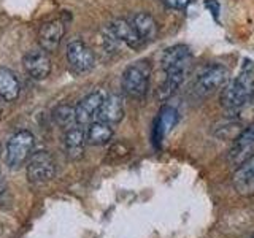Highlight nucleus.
Returning <instances> with one entry per match:
<instances>
[{
	"label": "nucleus",
	"mask_w": 254,
	"mask_h": 238,
	"mask_svg": "<svg viewBox=\"0 0 254 238\" xmlns=\"http://www.w3.org/2000/svg\"><path fill=\"white\" fill-rule=\"evenodd\" d=\"M254 95V62L243 60L238 75L229 79L221 91V105L227 110H238Z\"/></svg>",
	"instance_id": "nucleus-1"
},
{
	"label": "nucleus",
	"mask_w": 254,
	"mask_h": 238,
	"mask_svg": "<svg viewBox=\"0 0 254 238\" xmlns=\"http://www.w3.org/2000/svg\"><path fill=\"white\" fill-rule=\"evenodd\" d=\"M161 65L165 76L178 78L185 81L186 75L192 67V54L186 45H173L162 53Z\"/></svg>",
	"instance_id": "nucleus-2"
},
{
	"label": "nucleus",
	"mask_w": 254,
	"mask_h": 238,
	"mask_svg": "<svg viewBox=\"0 0 254 238\" xmlns=\"http://www.w3.org/2000/svg\"><path fill=\"white\" fill-rule=\"evenodd\" d=\"M151 65L148 60H138L129 65L123 73V91L130 99H143L149 87Z\"/></svg>",
	"instance_id": "nucleus-3"
},
{
	"label": "nucleus",
	"mask_w": 254,
	"mask_h": 238,
	"mask_svg": "<svg viewBox=\"0 0 254 238\" xmlns=\"http://www.w3.org/2000/svg\"><path fill=\"white\" fill-rule=\"evenodd\" d=\"M34 145L35 138L29 130H19L16 132L13 137L6 143V151H5V161L10 169H19L24 165L30 154L34 153Z\"/></svg>",
	"instance_id": "nucleus-4"
},
{
	"label": "nucleus",
	"mask_w": 254,
	"mask_h": 238,
	"mask_svg": "<svg viewBox=\"0 0 254 238\" xmlns=\"http://www.w3.org/2000/svg\"><path fill=\"white\" fill-rule=\"evenodd\" d=\"M229 70L221 65V63H210L205 65L195 78L194 83V91L200 97H206L211 95L213 92H216L218 89H222L227 81H229Z\"/></svg>",
	"instance_id": "nucleus-5"
},
{
	"label": "nucleus",
	"mask_w": 254,
	"mask_h": 238,
	"mask_svg": "<svg viewBox=\"0 0 254 238\" xmlns=\"http://www.w3.org/2000/svg\"><path fill=\"white\" fill-rule=\"evenodd\" d=\"M56 175V162L48 151H35L27 161V179L32 184H45Z\"/></svg>",
	"instance_id": "nucleus-6"
},
{
	"label": "nucleus",
	"mask_w": 254,
	"mask_h": 238,
	"mask_svg": "<svg viewBox=\"0 0 254 238\" xmlns=\"http://www.w3.org/2000/svg\"><path fill=\"white\" fill-rule=\"evenodd\" d=\"M251 157H254V124L243 129V132L234 140V145L229 151V162L240 167Z\"/></svg>",
	"instance_id": "nucleus-7"
},
{
	"label": "nucleus",
	"mask_w": 254,
	"mask_h": 238,
	"mask_svg": "<svg viewBox=\"0 0 254 238\" xmlns=\"http://www.w3.org/2000/svg\"><path fill=\"white\" fill-rule=\"evenodd\" d=\"M67 60L75 71L78 73H84L94 68L95 63V54L81 40H75V42L68 43L67 46Z\"/></svg>",
	"instance_id": "nucleus-8"
},
{
	"label": "nucleus",
	"mask_w": 254,
	"mask_h": 238,
	"mask_svg": "<svg viewBox=\"0 0 254 238\" xmlns=\"http://www.w3.org/2000/svg\"><path fill=\"white\" fill-rule=\"evenodd\" d=\"M22 65H24V70H26V73L32 79H37V81L46 79L51 73V59H50V56H48V53L43 50L29 51L22 58Z\"/></svg>",
	"instance_id": "nucleus-9"
},
{
	"label": "nucleus",
	"mask_w": 254,
	"mask_h": 238,
	"mask_svg": "<svg viewBox=\"0 0 254 238\" xmlns=\"http://www.w3.org/2000/svg\"><path fill=\"white\" fill-rule=\"evenodd\" d=\"M64 34H65V24L61 19L45 22L38 32V43L46 53H53L59 48Z\"/></svg>",
	"instance_id": "nucleus-10"
},
{
	"label": "nucleus",
	"mask_w": 254,
	"mask_h": 238,
	"mask_svg": "<svg viewBox=\"0 0 254 238\" xmlns=\"http://www.w3.org/2000/svg\"><path fill=\"white\" fill-rule=\"evenodd\" d=\"M124 118V102L118 94H111L103 99L102 105L97 111V121H102L108 125H116Z\"/></svg>",
	"instance_id": "nucleus-11"
},
{
	"label": "nucleus",
	"mask_w": 254,
	"mask_h": 238,
	"mask_svg": "<svg viewBox=\"0 0 254 238\" xmlns=\"http://www.w3.org/2000/svg\"><path fill=\"white\" fill-rule=\"evenodd\" d=\"M103 99H105V95H103L100 91H95V92H91L89 95H86L75 108L76 124H79V125L91 124L94 119L97 118V111L102 105Z\"/></svg>",
	"instance_id": "nucleus-12"
},
{
	"label": "nucleus",
	"mask_w": 254,
	"mask_h": 238,
	"mask_svg": "<svg viewBox=\"0 0 254 238\" xmlns=\"http://www.w3.org/2000/svg\"><path fill=\"white\" fill-rule=\"evenodd\" d=\"M108 29L113 32L115 37L121 42L123 45L132 48V50H138L143 45V40L138 37L137 30L132 26L130 21H127L124 18H118V19H113L110 24H108Z\"/></svg>",
	"instance_id": "nucleus-13"
},
{
	"label": "nucleus",
	"mask_w": 254,
	"mask_h": 238,
	"mask_svg": "<svg viewBox=\"0 0 254 238\" xmlns=\"http://www.w3.org/2000/svg\"><path fill=\"white\" fill-rule=\"evenodd\" d=\"M234 187L238 194L242 195H253L254 194V157L246 161L237 169L234 175Z\"/></svg>",
	"instance_id": "nucleus-14"
},
{
	"label": "nucleus",
	"mask_w": 254,
	"mask_h": 238,
	"mask_svg": "<svg viewBox=\"0 0 254 238\" xmlns=\"http://www.w3.org/2000/svg\"><path fill=\"white\" fill-rule=\"evenodd\" d=\"M132 26L135 27V30H137L138 37L143 40V43H149V42H154L157 34H159V26L156 19L151 16L149 13H137L132 16Z\"/></svg>",
	"instance_id": "nucleus-15"
},
{
	"label": "nucleus",
	"mask_w": 254,
	"mask_h": 238,
	"mask_svg": "<svg viewBox=\"0 0 254 238\" xmlns=\"http://www.w3.org/2000/svg\"><path fill=\"white\" fill-rule=\"evenodd\" d=\"M21 84L18 76L6 67H0V97L6 102H14L19 97Z\"/></svg>",
	"instance_id": "nucleus-16"
},
{
	"label": "nucleus",
	"mask_w": 254,
	"mask_h": 238,
	"mask_svg": "<svg viewBox=\"0 0 254 238\" xmlns=\"http://www.w3.org/2000/svg\"><path fill=\"white\" fill-rule=\"evenodd\" d=\"M65 154L71 161H78L83 157L84 153V145H86V135L81 129L78 127H71L65 133Z\"/></svg>",
	"instance_id": "nucleus-17"
},
{
	"label": "nucleus",
	"mask_w": 254,
	"mask_h": 238,
	"mask_svg": "<svg viewBox=\"0 0 254 238\" xmlns=\"http://www.w3.org/2000/svg\"><path fill=\"white\" fill-rule=\"evenodd\" d=\"M113 138V129L111 125L102 122V121H95L89 124V129H87L86 140L94 146H102L107 145V143Z\"/></svg>",
	"instance_id": "nucleus-18"
},
{
	"label": "nucleus",
	"mask_w": 254,
	"mask_h": 238,
	"mask_svg": "<svg viewBox=\"0 0 254 238\" xmlns=\"http://www.w3.org/2000/svg\"><path fill=\"white\" fill-rule=\"evenodd\" d=\"M243 132L242 122H238L237 119L226 118L221 119L219 122L213 125V135L219 140H235L238 135Z\"/></svg>",
	"instance_id": "nucleus-19"
},
{
	"label": "nucleus",
	"mask_w": 254,
	"mask_h": 238,
	"mask_svg": "<svg viewBox=\"0 0 254 238\" xmlns=\"http://www.w3.org/2000/svg\"><path fill=\"white\" fill-rule=\"evenodd\" d=\"M178 122V113L177 110L172 107H164L161 115H159L157 124H156V132H157V140H161L164 135L169 133L175 124Z\"/></svg>",
	"instance_id": "nucleus-20"
},
{
	"label": "nucleus",
	"mask_w": 254,
	"mask_h": 238,
	"mask_svg": "<svg viewBox=\"0 0 254 238\" xmlns=\"http://www.w3.org/2000/svg\"><path fill=\"white\" fill-rule=\"evenodd\" d=\"M53 118L61 127H70L76 122L75 108L70 105H59L53 110Z\"/></svg>",
	"instance_id": "nucleus-21"
},
{
	"label": "nucleus",
	"mask_w": 254,
	"mask_h": 238,
	"mask_svg": "<svg viewBox=\"0 0 254 238\" xmlns=\"http://www.w3.org/2000/svg\"><path fill=\"white\" fill-rule=\"evenodd\" d=\"M180 86H181V84L175 81V79L165 76L164 83H162V84H159L157 91H156V99H157L159 102L169 100V99L172 97V95H173L175 92H177V89H178Z\"/></svg>",
	"instance_id": "nucleus-22"
},
{
	"label": "nucleus",
	"mask_w": 254,
	"mask_h": 238,
	"mask_svg": "<svg viewBox=\"0 0 254 238\" xmlns=\"http://www.w3.org/2000/svg\"><path fill=\"white\" fill-rule=\"evenodd\" d=\"M162 2L170 10H185L192 3V0H162Z\"/></svg>",
	"instance_id": "nucleus-23"
},
{
	"label": "nucleus",
	"mask_w": 254,
	"mask_h": 238,
	"mask_svg": "<svg viewBox=\"0 0 254 238\" xmlns=\"http://www.w3.org/2000/svg\"><path fill=\"white\" fill-rule=\"evenodd\" d=\"M205 6L208 8V10L213 13L214 18L218 19V14H219V3L216 2V0H205Z\"/></svg>",
	"instance_id": "nucleus-24"
},
{
	"label": "nucleus",
	"mask_w": 254,
	"mask_h": 238,
	"mask_svg": "<svg viewBox=\"0 0 254 238\" xmlns=\"http://www.w3.org/2000/svg\"><path fill=\"white\" fill-rule=\"evenodd\" d=\"M251 238H254V237H251Z\"/></svg>",
	"instance_id": "nucleus-25"
}]
</instances>
